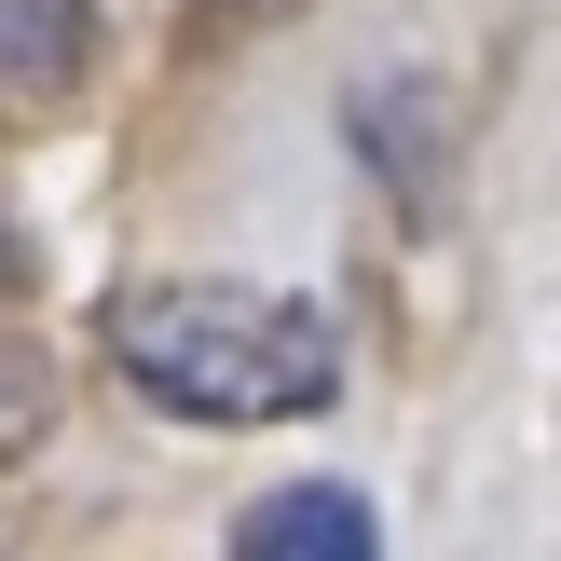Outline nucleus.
<instances>
[{
  "mask_svg": "<svg viewBox=\"0 0 561 561\" xmlns=\"http://www.w3.org/2000/svg\"><path fill=\"white\" fill-rule=\"evenodd\" d=\"M0 301H27V233L0 219Z\"/></svg>",
  "mask_w": 561,
  "mask_h": 561,
  "instance_id": "nucleus-5",
  "label": "nucleus"
},
{
  "mask_svg": "<svg viewBox=\"0 0 561 561\" xmlns=\"http://www.w3.org/2000/svg\"><path fill=\"white\" fill-rule=\"evenodd\" d=\"M96 343L179 425H316L343 398V316L247 274H151L96 316Z\"/></svg>",
  "mask_w": 561,
  "mask_h": 561,
  "instance_id": "nucleus-1",
  "label": "nucleus"
},
{
  "mask_svg": "<svg viewBox=\"0 0 561 561\" xmlns=\"http://www.w3.org/2000/svg\"><path fill=\"white\" fill-rule=\"evenodd\" d=\"M247 14H288V0H247Z\"/></svg>",
  "mask_w": 561,
  "mask_h": 561,
  "instance_id": "nucleus-6",
  "label": "nucleus"
},
{
  "mask_svg": "<svg viewBox=\"0 0 561 561\" xmlns=\"http://www.w3.org/2000/svg\"><path fill=\"white\" fill-rule=\"evenodd\" d=\"M219 561H383V507L356 480H274L233 507Z\"/></svg>",
  "mask_w": 561,
  "mask_h": 561,
  "instance_id": "nucleus-2",
  "label": "nucleus"
},
{
  "mask_svg": "<svg viewBox=\"0 0 561 561\" xmlns=\"http://www.w3.org/2000/svg\"><path fill=\"white\" fill-rule=\"evenodd\" d=\"M343 137L383 164V192H398L411 219L438 206V179H453V110H438V82H411V69H370L343 96Z\"/></svg>",
  "mask_w": 561,
  "mask_h": 561,
  "instance_id": "nucleus-3",
  "label": "nucleus"
},
{
  "mask_svg": "<svg viewBox=\"0 0 561 561\" xmlns=\"http://www.w3.org/2000/svg\"><path fill=\"white\" fill-rule=\"evenodd\" d=\"M82 69H96V0H0V110L14 124L69 110Z\"/></svg>",
  "mask_w": 561,
  "mask_h": 561,
  "instance_id": "nucleus-4",
  "label": "nucleus"
}]
</instances>
